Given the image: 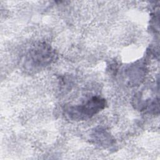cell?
Listing matches in <instances>:
<instances>
[{"label": "cell", "mask_w": 160, "mask_h": 160, "mask_svg": "<svg viewBox=\"0 0 160 160\" xmlns=\"http://www.w3.org/2000/svg\"><path fill=\"white\" fill-rule=\"evenodd\" d=\"M53 57L51 48L45 44H41L29 51L26 60L31 68H38L50 64Z\"/></svg>", "instance_id": "cell-2"}, {"label": "cell", "mask_w": 160, "mask_h": 160, "mask_svg": "<svg viewBox=\"0 0 160 160\" xmlns=\"http://www.w3.org/2000/svg\"><path fill=\"white\" fill-rule=\"evenodd\" d=\"M105 101L99 97L94 96L86 102L69 108L66 112L68 116L73 120H84L91 118L102 109Z\"/></svg>", "instance_id": "cell-1"}]
</instances>
